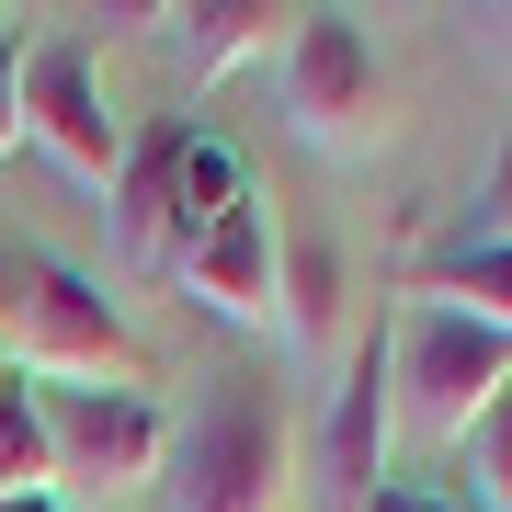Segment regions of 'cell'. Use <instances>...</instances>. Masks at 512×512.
<instances>
[{"label": "cell", "instance_id": "1", "mask_svg": "<svg viewBox=\"0 0 512 512\" xmlns=\"http://www.w3.org/2000/svg\"><path fill=\"white\" fill-rule=\"evenodd\" d=\"M0 365L57 376V387H126V399H148V353L114 319V296L92 274H69L57 251H23V239H0Z\"/></svg>", "mask_w": 512, "mask_h": 512}, {"label": "cell", "instance_id": "2", "mask_svg": "<svg viewBox=\"0 0 512 512\" xmlns=\"http://www.w3.org/2000/svg\"><path fill=\"white\" fill-rule=\"evenodd\" d=\"M251 194V171H239V148L228 137H205V126H160L126 160V194H114V239H126V262L137 274H183V262L217 239V217Z\"/></svg>", "mask_w": 512, "mask_h": 512}, {"label": "cell", "instance_id": "3", "mask_svg": "<svg viewBox=\"0 0 512 512\" xmlns=\"http://www.w3.org/2000/svg\"><path fill=\"white\" fill-rule=\"evenodd\" d=\"M285 501H296V444L274 376H217V399L171 444V512H285Z\"/></svg>", "mask_w": 512, "mask_h": 512}, {"label": "cell", "instance_id": "4", "mask_svg": "<svg viewBox=\"0 0 512 512\" xmlns=\"http://www.w3.org/2000/svg\"><path fill=\"white\" fill-rule=\"evenodd\" d=\"M387 353H399V421L410 433H433V444H467L478 421H490L512 399V342L490 319H467V308H421L387 330Z\"/></svg>", "mask_w": 512, "mask_h": 512}, {"label": "cell", "instance_id": "5", "mask_svg": "<svg viewBox=\"0 0 512 512\" xmlns=\"http://www.w3.org/2000/svg\"><path fill=\"white\" fill-rule=\"evenodd\" d=\"M274 80H285V126L319 148H365L387 126V69H376V35L353 12H296Z\"/></svg>", "mask_w": 512, "mask_h": 512}, {"label": "cell", "instance_id": "6", "mask_svg": "<svg viewBox=\"0 0 512 512\" xmlns=\"http://www.w3.org/2000/svg\"><path fill=\"white\" fill-rule=\"evenodd\" d=\"M23 137L92 194L126 183V114H114L92 46H23Z\"/></svg>", "mask_w": 512, "mask_h": 512}, {"label": "cell", "instance_id": "7", "mask_svg": "<svg viewBox=\"0 0 512 512\" xmlns=\"http://www.w3.org/2000/svg\"><path fill=\"white\" fill-rule=\"evenodd\" d=\"M46 444L57 478H80V490H137L171 467L160 399H126V387H46Z\"/></svg>", "mask_w": 512, "mask_h": 512}, {"label": "cell", "instance_id": "8", "mask_svg": "<svg viewBox=\"0 0 512 512\" xmlns=\"http://www.w3.org/2000/svg\"><path fill=\"white\" fill-rule=\"evenodd\" d=\"M330 478H342L353 501L387 490V444H399V353H387V330L342 353V387H330Z\"/></svg>", "mask_w": 512, "mask_h": 512}, {"label": "cell", "instance_id": "9", "mask_svg": "<svg viewBox=\"0 0 512 512\" xmlns=\"http://www.w3.org/2000/svg\"><path fill=\"white\" fill-rule=\"evenodd\" d=\"M274 262H285L274 251V217H262V194H239L217 217V239H205L171 285H183L205 319H228V330H274Z\"/></svg>", "mask_w": 512, "mask_h": 512}, {"label": "cell", "instance_id": "10", "mask_svg": "<svg viewBox=\"0 0 512 512\" xmlns=\"http://www.w3.org/2000/svg\"><path fill=\"white\" fill-rule=\"evenodd\" d=\"M160 23H183V80L205 92V80H228L239 57H285V12L274 0H205V12H160Z\"/></svg>", "mask_w": 512, "mask_h": 512}, {"label": "cell", "instance_id": "11", "mask_svg": "<svg viewBox=\"0 0 512 512\" xmlns=\"http://www.w3.org/2000/svg\"><path fill=\"white\" fill-rule=\"evenodd\" d=\"M330 319H342V262H330V239H285V262H274V330L296 353H330Z\"/></svg>", "mask_w": 512, "mask_h": 512}, {"label": "cell", "instance_id": "12", "mask_svg": "<svg viewBox=\"0 0 512 512\" xmlns=\"http://www.w3.org/2000/svg\"><path fill=\"white\" fill-rule=\"evenodd\" d=\"M0 501H57V444H46V399L0 376Z\"/></svg>", "mask_w": 512, "mask_h": 512}, {"label": "cell", "instance_id": "13", "mask_svg": "<svg viewBox=\"0 0 512 512\" xmlns=\"http://www.w3.org/2000/svg\"><path fill=\"white\" fill-rule=\"evenodd\" d=\"M421 296H433V308H467V319H490L501 342H512V251H433Z\"/></svg>", "mask_w": 512, "mask_h": 512}, {"label": "cell", "instance_id": "14", "mask_svg": "<svg viewBox=\"0 0 512 512\" xmlns=\"http://www.w3.org/2000/svg\"><path fill=\"white\" fill-rule=\"evenodd\" d=\"M444 251H512V137H501V160H490V183H478V205L444 228Z\"/></svg>", "mask_w": 512, "mask_h": 512}, {"label": "cell", "instance_id": "15", "mask_svg": "<svg viewBox=\"0 0 512 512\" xmlns=\"http://www.w3.org/2000/svg\"><path fill=\"white\" fill-rule=\"evenodd\" d=\"M467 501L478 512H512V399L467 433Z\"/></svg>", "mask_w": 512, "mask_h": 512}, {"label": "cell", "instance_id": "16", "mask_svg": "<svg viewBox=\"0 0 512 512\" xmlns=\"http://www.w3.org/2000/svg\"><path fill=\"white\" fill-rule=\"evenodd\" d=\"M353 512H478V501H456V490H399V478H387V490H365Z\"/></svg>", "mask_w": 512, "mask_h": 512}, {"label": "cell", "instance_id": "17", "mask_svg": "<svg viewBox=\"0 0 512 512\" xmlns=\"http://www.w3.org/2000/svg\"><path fill=\"white\" fill-rule=\"evenodd\" d=\"M12 148H23V57L0 46V160H12Z\"/></svg>", "mask_w": 512, "mask_h": 512}, {"label": "cell", "instance_id": "18", "mask_svg": "<svg viewBox=\"0 0 512 512\" xmlns=\"http://www.w3.org/2000/svg\"><path fill=\"white\" fill-rule=\"evenodd\" d=\"M0 512H57V501H0Z\"/></svg>", "mask_w": 512, "mask_h": 512}, {"label": "cell", "instance_id": "19", "mask_svg": "<svg viewBox=\"0 0 512 512\" xmlns=\"http://www.w3.org/2000/svg\"><path fill=\"white\" fill-rule=\"evenodd\" d=\"M0 376H12V365H0Z\"/></svg>", "mask_w": 512, "mask_h": 512}]
</instances>
